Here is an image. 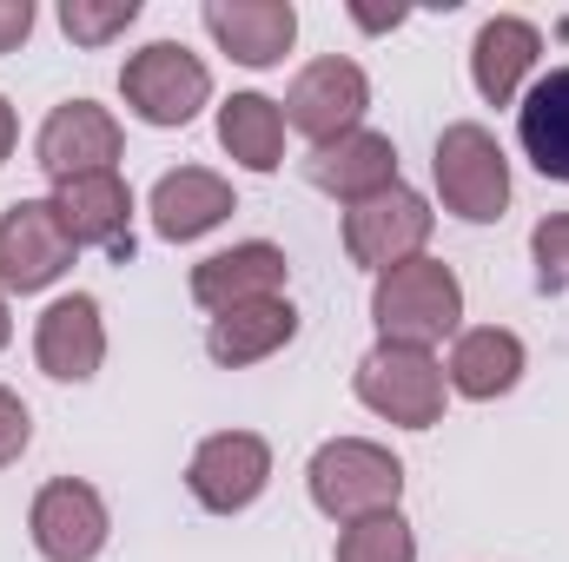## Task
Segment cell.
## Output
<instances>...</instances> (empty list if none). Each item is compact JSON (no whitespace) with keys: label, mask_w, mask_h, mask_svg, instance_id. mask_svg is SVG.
<instances>
[{"label":"cell","mask_w":569,"mask_h":562,"mask_svg":"<svg viewBox=\"0 0 569 562\" xmlns=\"http://www.w3.org/2000/svg\"><path fill=\"white\" fill-rule=\"evenodd\" d=\"M13 140H20V120H13V107H7V93H0V165L13 159Z\"/></svg>","instance_id":"obj_28"},{"label":"cell","mask_w":569,"mask_h":562,"mask_svg":"<svg viewBox=\"0 0 569 562\" xmlns=\"http://www.w3.org/2000/svg\"><path fill=\"white\" fill-rule=\"evenodd\" d=\"M298 338V311L291 298H259V304H239V311H219L206 324V358L219 371H246V364H266L272 351H284Z\"/></svg>","instance_id":"obj_20"},{"label":"cell","mask_w":569,"mask_h":562,"mask_svg":"<svg viewBox=\"0 0 569 562\" xmlns=\"http://www.w3.org/2000/svg\"><path fill=\"white\" fill-rule=\"evenodd\" d=\"M351 20H358V27H371V33H385V27H398L405 13H398V7H391V13H371V7H351Z\"/></svg>","instance_id":"obj_29"},{"label":"cell","mask_w":569,"mask_h":562,"mask_svg":"<svg viewBox=\"0 0 569 562\" xmlns=\"http://www.w3.org/2000/svg\"><path fill=\"white\" fill-rule=\"evenodd\" d=\"M13 344V311H7V291H0V351Z\"/></svg>","instance_id":"obj_30"},{"label":"cell","mask_w":569,"mask_h":562,"mask_svg":"<svg viewBox=\"0 0 569 562\" xmlns=\"http://www.w3.org/2000/svg\"><path fill=\"white\" fill-rule=\"evenodd\" d=\"M120 152H127L120 120H113L107 107H93V100L53 107V113L40 120V133H33V165H40L53 185L87 179V172H120Z\"/></svg>","instance_id":"obj_10"},{"label":"cell","mask_w":569,"mask_h":562,"mask_svg":"<svg viewBox=\"0 0 569 562\" xmlns=\"http://www.w3.org/2000/svg\"><path fill=\"white\" fill-rule=\"evenodd\" d=\"M291 279V259H284L272 239H246V245H226L212 259L192 265V304L199 311H239V304H259V298H284Z\"/></svg>","instance_id":"obj_14"},{"label":"cell","mask_w":569,"mask_h":562,"mask_svg":"<svg viewBox=\"0 0 569 562\" xmlns=\"http://www.w3.org/2000/svg\"><path fill=\"white\" fill-rule=\"evenodd\" d=\"M530 265H537V291H569V212H550L530 232Z\"/></svg>","instance_id":"obj_25"},{"label":"cell","mask_w":569,"mask_h":562,"mask_svg":"<svg viewBox=\"0 0 569 562\" xmlns=\"http://www.w3.org/2000/svg\"><path fill=\"white\" fill-rule=\"evenodd\" d=\"M199 20L219 40V53H232L252 73L279 67L291 53V40H298V7L291 0H206Z\"/></svg>","instance_id":"obj_16"},{"label":"cell","mask_w":569,"mask_h":562,"mask_svg":"<svg viewBox=\"0 0 569 562\" xmlns=\"http://www.w3.org/2000/svg\"><path fill=\"white\" fill-rule=\"evenodd\" d=\"M266 483H272V443H266L259 430H212V436L192 450V463H186V490H192V503L212 510V516L252 510V503L266 496Z\"/></svg>","instance_id":"obj_7"},{"label":"cell","mask_w":569,"mask_h":562,"mask_svg":"<svg viewBox=\"0 0 569 562\" xmlns=\"http://www.w3.org/2000/svg\"><path fill=\"white\" fill-rule=\"evenodd\" d=\"M33 33V0H0V53H20Z\"/></svg>","instance_id":"obj_27"},{"label":"cell","mask_w":569,"mask_h":562,"mask_svg":"<svg viewBox=\"0 0 569 562\" xmlns=\"http://www.w3.org/2000/svg\"><path fill=\"white\" fill-rule=\"evenodd\" d=\"M140 20V0H60V27L73 47H107Z\"/></svg>","instance_id":"obj_24"},{"label":"cell","mask_w":569,"mask_h":562,"mask_svg":"<svg viewBox=\"0 0 569 562\" xmlns=\"http://www.w3.org/2000/svg\"><path fill=\"white\" fill-rule=\"evenodd\" d=\"M27 536L47 562H93L113 536V516H107V496L87 483V476H53L33 490V510H27Z\"/></svg>","instance_id":"obj_9"},{"label":"cell","mask_w":569,"mask_h":562,"mask_svg":"<svg viewBox=\"0 0 569 562\" xmlns=\"http://www.w3.org/2000/svg\"><path fill=\"white\" fill-rule=\"evenodd\" d=\"M305 179L318 192L345 199V212L365 205V199H378V192H391V185H405L398 179V145H391V133H371V127H358V133H345V140H331V145H311Z\"/></svg>","instance_id":"obj_17"},{"label":"cell","mask_w":569,"mask_h":562,"mask_svg":"<svg viewBox=\"0 0 569 562\" xmlns=\"http://www.w3.org/2000/svg\"><path fill=\"white\" fill-rule=\"evenodd\" d=\"M73 265V239L60 232L53 199H13L0 212V291H47L67 279Z\"/></svg>","instance_id":"obj_11"},{"label":"cell","mask_w":569,"mask_h":562,"mask_svg":"<svg viewBox=\"0 0 569 562\" xmlns=\"http://www.w3.org/2000/svg\"><path fill=\"white\" fill-rule=\"evenodd\" d=\"M517 140H523V159L569 185V67H550L523 100H517Z\"/></svg>","instance_id":"obj_21"},{"label":"cell","mask_w":569,"mask_h":562,"mask_svg":"<svg viewBox=\"0 0 569 562\" xmlns=\"http://www.w3.org/2000/svg\"><path fill=\"white\" fill-rule=\"evenodd\" d=\"M219 145L246 165V172H279L284 165V113L266 93H232L219 107Z\"/></svg>","instance_id":"obj_22"},{"label":"cell","mask_w":569,"mask_h":562,"mask_svg":"<svg viewBox=\"0 0 569 562\" xmlns=\"http://www.w3.org/2000/svg\"><path fill=\"white\" fill-rule=\"evenodd\" d=\"M120 93H127L133 120L172 133V127H192L199 107H212V73L186 40H146L120 67Z\"/></svg>","instance_id":"obj_4"},{"label":"cell","mask_w":569,"mask_h":562,"mask_svg":"<svg viewBox=\"0 0 569 562\" xmlns=\"http://www.w3.org/2000/svg\"><path fill=\"white\" fill-rule=\"evenodd\" d=\"M338 562H418V530L405 510H378L338 530Z\"/></svg>","instance_id":"obj_23"},{"label":"cell","mask_w":569,"mask_h":562,"mask_svg":"<svg viewBox=\"0 0 569 562\" xmlns=\"http://www.w3.org/2000/svg\"><path fill=\"white\" fill-rule=\"evenodd\" d=\"M537 60H543V33L523 13H497L470 40V80H477V93L490 107H517L523 100V80L537 73Z\"/></svg>","instance_id":"obj_18"},{"label":"cell","mask_w":569,"mask_h":562,"mask_svg":"<svg viewBox=\"0 0 569 562\" xmlns=\"http://www.w3.org/2000/svg\"><path fill=\"white\" fill-rule=\"evenodd\" d=\"M27 443H33V418H27L20 391H7V384H0V470H7V463H20V456H27Z\"/></svg>","instance_id":"obj_26"},{"label":"cell","mask_w":569,"mask_h":562,"mask_svg":"<svg viewBox=\"0 0 569 562\" xmlns=\"http://www.w3.org/2000/svg\"><path fill=\"white\" fill-rule=\"evenodd\" d=\"M305 490H311V503H318L331 523H358V516L398 510V496H405V463H398L385 443H371V436H331V443L311 450Z\"/></svg>","instance_id":"obj_2"},{"label":"cell","mask_w":569,"mask_h":562,"mask_svg":"<svg viewBox=\"0 0 569 562\" xmlns=\"http://www.w3.org/2000/svg\"><path fill=\"white\" fill-rule=\"evenodd\" d=\"M365 107H371V80L345 53H325V60L298 67V80L284 87V100H279L284 133H305L311 145H331V140H345V133H358Z\"/></svg>","instance_id":"obj_6"},{"label":"cell","mask_w":569,"mask_h":562,"mask_svg":"<svg viewBox=\"0 0 569 562\" xmlns=\"http://www.w3.org/2000/svg\"><path fill=\"white\" fill-rule=\"evenodd\" d=\"M358 404L371 418L398 423V430H430L443 418V364L430 351H411V344H371L358 358Z\"/></svg>","instance_id":"obj_5"},{"label":"cell","mask_w":569,"mask_h":562,"mask_svg":"<svg viewBox=\"0 0 569 562\" xmlns=\"http://www.w3.org/2000/svg\"><path fill=\"white\" fill-rule=\"evenodd\" d=\"M430 232H437V212H430L425 192H411V185H391V192H378V199L345 212V252L365 272H391L405 259H425Z\"/></svg>","instance_id":"obj_8"},{"label":"cell","mask_w":569,"mask_h":562,"mask_svg":"<svg viewBox=\"0 0 569 562\" xmlns=\"http://www.w3.org/2000/svg\"><path fill=\"white\" fill-rule=\"evenodd\" d=\"M33 364L53 384H87L107 364V318H100L93 291H67V298H53L40 311V324H33Z\"/></svg>","instance_id":"obj_13"},{"label":"cell","mask_w":569,"mask_h":562,"mask_svg":"<svg viewBox=\"0 0 569 562\" xmlns=\"http://www.w3.org/2000/svg\"><path fill=\"white\" fill-rule=\"evenodd\" d=\"M523 364H530V351H523L517 331H503V324H470V331H457V344H450L443 384H450L457 398H470V404H497V398H510V391L523 384Z\"/></svg>","instance_id":"obj_19"},{"label":"cell","mask_w":569,"mask_h":562,"mask_svg":"<svg viewBox=\"0 0 569 562\" xmlns=\"http://www.w3.org/2000/svg\"><path fill=\"white\" fill-rule=\"evenodd\" d=\"M430 179H437V199L450 219L463 225H497L503 205H510V159L490 127L477 120H457L437 133V152H430Z\"/></svg>","instance_id":"obj_3"},{"label":"cell","mask_w":569,"mask_h":562,"mask_svg":"<svg viewBox=\"0 0 569 562\" xmlns=\"http://www.w3.org/2000/svg\"><path fill=\"white\" fill-rule=\"evenodd\" d=\"M53 212H60V232L93 252H107L113 265L133 259V185L120 172H87V179H67L53 185Z\"/></svg>","instance_id":"obj_12"},{"label":"cell","mask_w":569,"mask_h":562,"mask_svg":"<svg viewBox=\"0 0 569 562\" xmlns=\"http://www.w3.org/2000/svg\"><path fill=\"white\" fill-rule=\"evenodd\" d=\"M371 324H378V344L437 351L443 338L463 331V279L443 259H405L371 284Z\"/></svg>","instance_id":"obj_1"},{"label":"cell","mask_w":569,"mask_h":562,"mask_svg":"<svg viewBox=\"0 0 569 562\" xmlns=\"http://www.w3.org/2000/svg\"><path fill=\"white\" fill-rule=\"evenodd\" d=\"M146 212H152V232L166 245H192L212 225H226L239 212V199H232V179H219L212 165H172V172H159Z\"/></svg>","instance_id":"obj_15"}]
</instances>
